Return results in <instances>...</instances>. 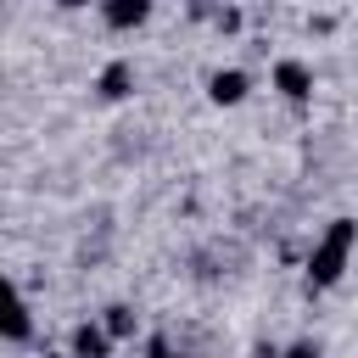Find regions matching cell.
<instances>
[{
    "label": "cell",
    "mask_w": 358,
    "mask_h": 358,
    "mask_svg": "<svg viewBox=\"0 0 358 358\" xmlns=\"http://www.w3.org/2000/svg\"><path fill=\"white\" fill-rule=\"evenodd\" d=\"M274 90H280L285 101H308V95H313V73H308V62H296V56L274 62Z\"/></svg>",
    "instance_id": "cell-2"
},
{
    "label": "cell",
    "mask_w": 358,
    "mask_h": 358,
    "mask_svg": "<svg viewBox=\"0 0 358 358\" xmlns=\"http://www.w3.org/2000/svg\"><path fill=\"white\" fill-rule=\"evenodd\" d=\"M145 358H179V352H173L168 341H151V352H145Z\"/></svg>",
    "instance_id": "cell-10"
},
{
    "label": "cell",
    "mask_w": 358,
    "mask_h": 358,
    "mask_svg": "<svg viewBox=\"0 0 358 358\" xmlns=\"http://www.w3.org/2000/svg\"><path fill=\"white\" fill-rule=\"evenodd\" d=\"M112 336H106V324L101 319H90V324H78L73 330V358H112Z\"/></svg>",
    "instance_id": "cell-4"
},
{
    "label": "cell",
    "mask_w": 358,
    "mask_h": 358,
    "mask_svg": "<svg viewBox=\"0 0 358 358\" xmlns=\"http://www.w3.org/2000/svg\"><path fill=\"white\" fill-rule=\"evenodd\" d=\"M246 90H252V78H246L241 67H218V73L207 78V95H213L218 106H241V101H246Z\"/></svg>",
    "instance_id": "cell-3"
},
{
    "label": "cell",
    "mask_w": 358,
    "mask_h": 358,
    "mask_svg": "<svg viewBox=\"0 0 358 358\" xmlns=\"http://www.w3.org/2000/svg\"><path fill=\"white\" fill-rule=\"evenodd\" d=\"M129 90H134V67H129V62H106L101 78H95V95H101V101H123Z\"/></svg>",
    "instance_id": "cell-5"
},
{
    "label": "cell",
    "mask_w": 358,
    "mask_h": 358,
    "mask_svg": "<svg viewBox=\"0 0 358 358\" xmlns=\"http://www.w3.org/2000/svg\"><path fill=\"white\" fill-rule=\"evenodd\" d=\"M352 246H358V224H352V218H336V224L313 241V252H308V285H336V280L347 274Z\"/></svg>",
    "instance_id": "cell-1"
},
{
    "label": "cell",
    "mask_w": 358,
    "mask_h": 358,
    "mask_svg": "<svg viewBox=\"0 0 358 358\" xmlns=\"http://www.w3.org/2000/svg\"><path fill=\"white\" fill-rule=\"evenodd\" d=\"M280 358H324V352H319V347H313V341H296V347H285V352H280Z\"/></svg>",
    "instance_id": "cell-9"
},
{
    "label": "cell",
    "mask_w": 358,
    "mask_h": 358,
    "mask_svg": "<svg viewBox=\"0 0 358 358\" xmlns=\"http://www.w3.org/2000/svg\"><path fill=\"white\" fill-rule=\"evenodd\" d=\"M101 17H106V28H140L151 17V0H106Z\"/></svg>",
    "instance_id": "cell-6"
},
{
    "label": "cell",
    "mask_w": 358,
    "mask_h": 358,
    "mask_svg": "<svg viewBox=\"0 0 358 358\" xmlns=\"http://www.w3.org/2000/svg\"><path fill=\"white\" fill-rule=\"evenodd\" d=\"M101 324H106V336H112V341H129V336L140 330V319H134V308H123V302H112V308L101 313Z\"/></svg>",
    "instance_id": "cell-8"
},
{
    "label": "cell",
    "mask_w": 358,
    "mask_h": 358,
    "mask_svg": "<svg viewBox=\"0 0 358 358\" xmlns=\"http://www.w3.org/2000/svg\"><path fill=\"white\" fill-rule=\"evenodd\" d=\"M28 336H34V313H28L22 291H11V302H6V341H11V347H22Z\"/></svg>",
    "instance_id": "cell-7"
}]
</instances>
